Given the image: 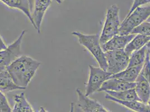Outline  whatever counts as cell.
Listing matches in <instances>:
<instances>
[{
  "mask_svg": "<svg viewBox=\"0 0 150 112\" xmlns=\"http://www.w3.org/2000/svg\"><path fill=\"white\" fill-rule=\"evenodd\" d=\"M40 62L27 56H20L7 69L14 83L22 90H25L35 75Z\"/></svg>",
  "mask_w": 150,
  "mask_h": 112,
  "instance_id": "6da1fadb",
  "label": "cell"
},
{
  "mask_svg": "<svg viewBox=\"0 0 150 112\" xmlns=\"http://www.w3.org/2000/svg\"><path fill=\"white\" fill-rule=\"evenodd\" d=\"M72 35L77 38L80 44L90 52L98 63L100 68L106 71L105 53L101 47L99 34H85L79 31H73Z\"/></svg>",
  "mask_w": 150,
  "mask_h": 112,
  "instance_id": "7a4b0ae2",
  "label": "cell"
},
{
  "mask_svg": "<svg viewBox=\"0 0 150 112\" xmlns=\"http://www.w3.org/2000/svg\"><path fill=\"white\" fill-rule=\"evenodd\" d=\"M119 8L116 5L109 7L106 10L104 23L100 35L101 45L106 43L112 38L119 34L120 27Z\"/></svg>",
  "mask_w": 150,
  "mask_h": 112,
  "instance_id": "3957f363",
  "label": "cell"
},
{
  "mask_svg": "<svg viewBox=\"0 0 150 112\" xmlns=\"http://www.w3.org/2000/svg\"><path fill=\"white\" fill-rule=\"evenodd\" d=\"M150 16V4L147 6L139 7L128 16H126L120 25L119 35L131 34L138 26L146 21Z\"/></svg>",
  "mask_w": 150,
  "mask_h": 112,
  "instance_id": "277c9868",
  "label": "cell"
},
{
  "mask_svg": "<svg viewBox=\"0 0 150 112\" xmlns=\"http://www.w3.org/2000/svg\"><path fill=\"white\" fill-rule=\"evenodd\" d=\"M105 53L106 71L112 75L118 74L128 67L130 56L126 53L125 50L110 51Z\"/></svg>",
  "mask_w": 150,
  "mask_h": 112,
  "instance_id": "5b68a950",
  "label": "cell"
},
{
  "mask_svg": "<svg viewBox=\"0 0 150 112\" xmlns=\"http://www.w3.org/2000/svg\"><path fill=\"white\" fill-rule=\"evenodd\" d=\"M112 75L100 67L89 66V76L86 84L85 95L89 96L100 89L103 84L111 78Z\"/></svg>",
  "mask_w": 150,
  "mask_h": 112,
  "instance_id": "8992f818",
  "label": "cell"
},
{
  "mask_svg": "<svg viewBox=\"0 0 150 112\" xmlns=\"http://www.w3.org/2000/svg\"><path fill=\"white\" fill-rule=\"evenodd\" d=\"M25 34V30L22 31L18 38L7 46L6 49L0 51V69H6L21 56V45Z\"/></svg>",
  "mask_w": 150,
  "mask_h": 112,
  "instance_id": "52a82bcc",
  "label": "cell"
},
{
  "mask_svg": "<svg viewBox=\"0 0 150 112\" xmlns=\"http://www.w3.org/2000/svg\"><path fill=\"white\" fill-rule=\"evenodd\" d=\"M76 92L78 97V106L82 112H111L96 100L86 96L80 89L77 88Z\"/></svg>",
  "mask_w": 150,
  "mask_h": 112,
  "instance_id": "ba28073f",
  "label": "cell"
},
{
  "mask_svg": "<svg viewBox=\"0 0 150 112\" xmlns=\"http://www.w3.org/2000/svg\"><path fill=\"white\" fill-rule=\"evenodd\" d=\"M135 35L136 34H133L127 35L118 34L115 35L106 43L101 44L102 49L105 53L117 50H125L127 45L131 41Z\"/></svg>",
  "mask_w": 150,
  "mask_h": 112,
  "instance_id": "9c48e42d",
  "label": "cell"
},
{
  "mask_svg": "<svg viewBox=\"0 0 150 112\" xmlns=\"http://www.w3.org/2000/svg\"><path fill=\"white\" fill-rule=\"evenodd\" d=\"M51 4L52 0H34L32 18L39 34L40 33V28L44 15Z\"/></svg>",
  "mask_w": 150,
  "mask_h": 112,
  "instance_id": "30bf717a",
  "label": "cell"
},
{
  "mask_svg": "<svg viewBox=\"0 0 150 112\" xmlns=\"http://www.w3.org/2000/svg\"><path fill=\"white\" fill-rule=\"evenodd\" d=\"M135 82H128L116 78L111 77L106 80L98 90V92L101 91H115L119 92L126 90L135 88Z\"/></svg>",
  "mask_w": 150,
  "mask_h": 112,
  "instance_id": "8fae6325",
  "label": "cell"
},
{
  "mask_svg": "<svg viewBox=\"0 0 150 112\" xmlns=\"http://www.w3.org/2000/svg\"><path fill=\"white\" fill-rule=\"evenodd\" d=\"M0 1L10 8L18 9L22 11L27 16L31 24L36 29V26L32 18L29 0H0Z\"/></svg>",
  "mask_w": 150,
  "mask_h": 112,
  "instance_id": "7c38bea8",
  "label": "cell"
},
{
  "mask_svg": "<svg viewBox=\"0 0 150 112\" xmlns=\"http://www.w3.org/2000/svg\"><path fill=\"white\" fill-rule=\"evenodd\" d=\"M135 90L139 100L145 104L147 103L150 98V84L146 79L139 74L135 82Z\"/></svg>",
  "mask_w": 150,
  "mask_h": 112,
  "instance_id": "4fadbf2b",
  "label": "cell"
},
{
  "mask_svg": "<svg viewBox=\"0 0 150 112\" xmlns=\"http://www.w3.org/2000/svg\"><path fill=\"white\" fill-rule=\"evenodd\" d=\"M105 99L110 100L112 102L116 103L121 106H123L125 108L135 112H150V108L147 104L139 100L133 101H120L119 100L115 99L109 96L108 94H105Z\"/></svg>",
  "mask_w": 150,
  "mask_h": 112,
  "instance_id": "5bb4252c",
  "label": "cell"
},
{
  "mask_svg": "<svg viewBox=\"0 0 150 112\" xmlns=\"http://www.w3.org/2000/svg\"><path fill=\"white\" fill-rule=\"evenodd\" d=\"M16 90L22 89L14 83L7 69H0V91L4 93Z\"/></svg>",
  "mask_w": 150,
  "mask_h": 112,
  "instance_id": "9a60e30c",
  "label": "cell"
},
{
  "mask_svg": "<svg viewBox=\"0 0 150 112\" xmlns=\"http://www.w3.org/2000/svg\"><path fill=\"white\" fill-rule=\"evenodd\" d=\"M143 66L127 67L118 74L112 75L111 77L116 78L128 82H135L140 74Z\"/></svg>",
  "mask_w": 150,
  "mask_h": 112,
  "instance_id": "2e32d148",
  "label": "cell"
},
{
  "mask_svg": "<svg viewBox=\"0 0 150 112\" xmlns=\"http://www.w3.org/2000/svg\"><path fill=\"white\" fill-rule=\"evenodd\" d=\"M150 41V37L137 34L127 45L125 51L128 56H131L133 53L141 49Z\"/></svg>",
  "mask_w": 150,
  "mask_h": 112,
  "instance_id": "e0dca14e",
  "label": "cell"
},
{
  "mask_svg": "<svg viewBox=\"0 0 150 112\" xmlns=\"http://www.w3.org/2000/svg\"><path fill=\"white\" fill-rule=\"evenodd\" d=\"M15 104L12 112H34L30 104L26 98L24 93L16 94L14 96Z\"/></svg>",
  "mask_w": 150,
  "mask_h": 112,
  "instance_id": "ac0fdd59",
  "label": "cell"
},
{
  "mask_svg": "<svg viewBox=\"0 0 150 112\" xmlns=\"http://www.w3.org/2000/svg\"><path fill=\"white\" fill-rule=\"evenodd\" d=\"M105 93L106 94L109 95L113 98L115 99L119 100L120 101H133V100L140 101L138 97L134 88L119 91V92L108 91H105Z\"/></svg>",
  "mask_w": 150,
  "mask_h": 112,
  "instance_id": "d6986e66",
  "label": "cell"
},
{
  "mask_svg": "<svg viewBox=\"0 0 150 112\" xmlns=\"http://www.w3.org/2000/svg\"><path fill=\"white\" fill-rule=\"evenodd\" d=\"M148 50L147 44L141 49L133 53L129 57L128 67L143 66L145 61Z\"/></svg>",
  "mask_w": 150,
  "mask_h": 112,
  "instance_id": "ffe728a7",
  "label": "cell"
},
{
  "mask_svg": "<svg viewBox=\"0 0 150 112\" xmlns=\"http://www.w3.org/2000/svg\"><path fill=\"white\" fill-rule=\"evenodd\" d=\"M147 45L148 47L147 53L140 74L150 84V45L148 43L147 44Z\"/></svg>",
  "mask_w": 150,
  "mask_h": 112,
  "instance_id": "44dd1931",
  "label": "cell"
},
{
  "mask_svg": "<svg viewBox=\"0 0 150 112\" xmlns=\"http://www.w3.org/2000/svg\"><path fill=\"white\" fill-rule=\"evenodd\" d=\"M131 34H141L147 37H150V22L144 21L141 25L135 28Z\"/></svg>",
  "mask_w": 150,
  "mask_h": 112,
  "instance_id": "7402d4cb",
  "label": "cell"
},
{
  "mask_svg": "<svg viewBox=\"0 0 150 112\" xmlns=\"http://www.w3.org/2000/svg\"><path fill=\"white\" fill-rule=\"evenodd\" d=\"M0 112H12L6 97L4 93L0 91Z\"/></svg>",
  "mask_w": 150,
  "mask_h": 112,
  "instance_id": "603a6c76",
  "label": "cell"
},
{
  "mask_svg": "<svg viewBox=\"0 0 150 112\" xmlns=\"http://www.w3.org/2000/svg\"><path fill=\"white\" fill-rule=\"evenodd\" d=\"M150 4V0H134L131 7L126 16H129L135 9L139 7L142 6L144 5Z\"/></svg>",
  "mask_w": 150,
  "mask_h": 112,
  "instance_id": "cb8c5ba5",
  "label": "cell"
},
{
  "mask_svg": "<svg viewBox=\"0 0 150 112\" xmlns=\"http://www.w3.org/2000/svg\"><path fill=\"white\" fill-rule=\"evenodd\" d=\"M7 46L0 35V51L6 49Z\"/></svg>",
  "mask_w": 150,
  "mask_h": 112,
  "instance_id": "d4e9b609",
  "label": "cell"
},
{
  "mask_svg": "<svg viewBox=\"0 0 150 112\" xmlns=\"http://www.w3.org/2000/svg\"><path fill=\"white\" fill-rule=\"evenodd\" d=\"M29 4H30V10H31V13L33 11L34 8V0H29Z\"/></svg>",
  "mask_w": 150,
  "mask_h": 112,
  "instance_id": "484cf974",
  "label": "cell"
},
{
  "mask_svg": "<svg viewBox=\"0 0 150 112\" xmlns=\"http://www.w3.org/2000/svg\"><path fill=\"white\" fill-rule=\"evenodd\" d=\"M74 109H75V104L74 103H71L70 104V109L69 112H74Z\"/></svg>",
  "mask_w": 150,
  "mask_h": 112,
  "instance_id": "4316f807",
  "label": "cell"
},
{
  "mask_svg": "<svg viewBox=\"0 0 150 112\" xmlns=\"http://www.w3.org/2000/svg\"><path fill=\"white\" fill-rule=\"evenodd\" d=\"M39 112H48L43 107H40Z\"/></svg>",
  "mask_w": 150,
  "mask_h": 112,
  "instance_id": "83f0119b",
  "label": "cell"
},
{
  "mask_svg": "<svg viewBox=\"0 0 150 112\" xmlns=\"http://www.w3.org/2000/svg\"><path fill=\"white\" fill-rule=\"evenodd\" d=\"M63 1H64V0H56L57 3L58 4H61Z\"/></svg>",
  "mask_w": 150,
  "mask_h": 112,
  "instance_id": "f1b7e54d",
  "label": "cell"
},
{
  "mask_svg": "<svg viewBox=\"0 0 150 112\" xmlns=\"http://www.w3.org/2000/svg\"><path fill=\"white\" fill-rule=\"evenodd\" d=\"M147 105L149 106L150 107V99H149V101H148V103H147Z\"/></svg>",
  "mask_w": 150,
  "mask_h": 112,
  "instance_id": "f546056e",
  "label": "cell"
},
{
  "mask_svg": "<svg viewBox=\"0 0 150 112\" xmlns=\"http://www.w3.org/2000/svg\"><path fill=\"white\" fill-rule=\"evenodd\" d=\"M147 21H149V22H150V16L149 18V19L147 20Z\"/></svg>",
  "mask_w": 150,
  "mask_h": 112,
  "instance_id": "4dcf8cb0",
  "label": "cell"
},
{
  "mask_svg": "<svg viewBox=\"0 0 150 112\" xmlns=\"http://www.w3.org/2000/svg\"></svg>",
  "mask_w": 150,
  "mask_h": 112,
  "instance_id": "1f68e13d",
  "label": "cell"
}]
</instances>
